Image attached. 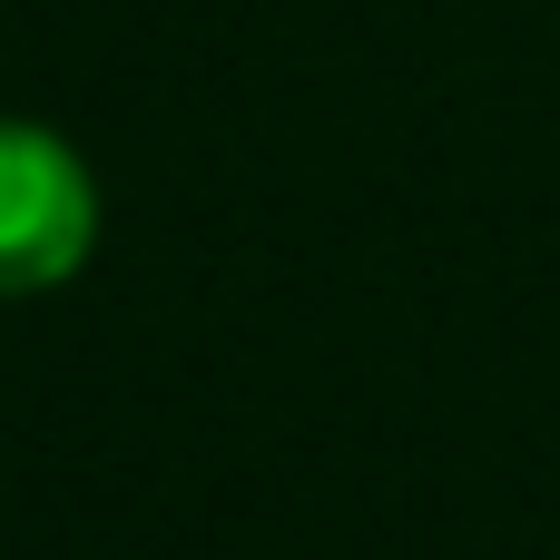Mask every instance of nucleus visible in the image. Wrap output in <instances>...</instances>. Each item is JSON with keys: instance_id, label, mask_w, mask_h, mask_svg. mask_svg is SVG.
Listing matches in <instances>:
<instances>
[{"instance_id": "f257e3e1", "label": "nucleus", "mask_w": 560, "mask_h": 560, "mask_svg": "<svg viewBox=\"0 0 560 560\" xmlns=\"http://www.w3.org/2000/svg\"><path fill=\"white\" fill-rule=\"evenodd\" d=\"M98 246L89 158L30 118H0V295H49Z\"/></svg>"}]
</instances>
